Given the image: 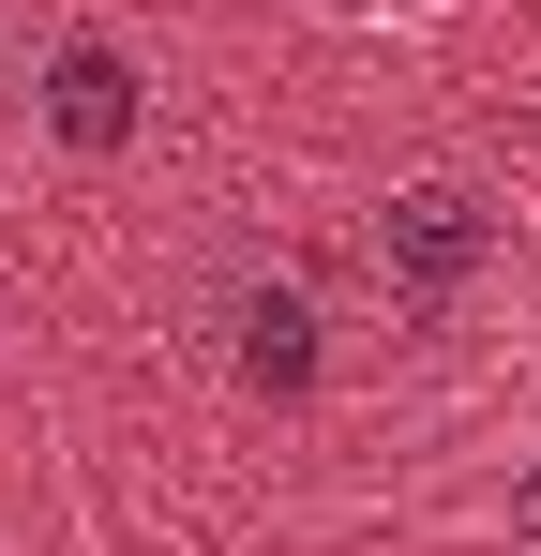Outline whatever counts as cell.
<instances>
[{"instance_id": "4", "label": "cell", "mask_w": 541, "mask_h": 556, "mask_svg": "<svg viewBox=\"0 0 541 556\" xmlns=\"http://www.w3.org/2000/svg\"><path fill=\"white\" fill-rule=\"evenodd\" d=\"M512 527H527V542H541V481H527V496H512Z\"/></svg>"}, {"instance_id": "2", "label": "cell", "mask_w": 541, "mask_h": 556, "mask_svg": "<svg viewBox=\"0 0 541 556\" xmlns=\"http://www.w3.org/2000/svg\"><path fill=\"white\" fill-rule=\"evenodd\" d=\"M46 121H61L76 151H121V136H136V76H121L105 46H61V61H46Z\"/></svg>"}, {"instance_id": "3", "label": "cell", "mask_w": 541, "mask_h": 556, "mask_svg": "<svg viewBox=\"0 0 541 556\" xmlns=\"http://www.w3.org/2000/svg\"><path fill=\"white\" fill-rule=\"evenodd\" d=\"M241 376H256V391H316V316H301L286 286L241 301Z\"/></svg>"}, {"instance_id": "1", "label": "cell", "mask_w": 541, "mask_h": 556, "mask_svg": "<svg viewBox=\"0 0 541 556\" xmlns=\"http://www.w3.org/2000/svg\"><path fill=\"white\" fill-rule=\"evenodd\" d=\"M481 241H496V226H481V195H466V181H406V195H391V226H376V271L406 286V301H451V286L481 271Z\"/></svg>"}]
</instances>
